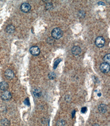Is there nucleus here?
<instances>
[{"instance_id": "nucleus-2", "label": "nucleus", "mask_w": 110, "mask_h": 126, "mask_svg": "<svg viewBox=\"0 0 110 126\" xmlns=\"http://www.w3.org/2000/svg\"><path fill=\"white\" fill-rule=\"evenodd\" d=\"M95 44L98 48H101L104 47L105 43V38L102 36L97 37L95 40Z\"/></svg>"}, {"instance_id": "nucleus-24", "label": "nucleus", "mask_w": 110, "mask_h": 126, "mask_svg": "<svg viewBox=\"0 0 110 126\" xmlns=\"http://www.w3.org/2000/svg\"></svg>"}, {"instance_id": "nucleus-21", "label": "nucleus", "mask_w": 110, "mask_h": 126, "mask_svg": "<svg viewBox=\"0 0 110 126\" xmlns=\"http://www.w3.org/2000/svg\"><path fill=\"white\" fill-rule=\"evenodd\" d=\"M98 5H104V6L106 5L104 3V2H99L98 3Z\"/></svg>"}, {"instance_id": "nucleus-12", "label": "nucleus", "mask_w": 110, "mask_h": 126, "mask_svg": "<svg viewBox=\"0 0 110 126\" xmlns=\"http://www.w3.org/2000/svg\"><path fill=\"white\" fill-rule=\"evenodd\" d=\"M33 94L35 97H39L42 95V92L40 90L36 89L33 92Z\"/></svg>"}, {"instance_id": "nucleus-4", "label": "nucleus", "mask_w": 110, "mask_h": 126, "mask_svg": "<svg viewBox=\"0 0 110 126\" xmlns=\"http://www.w3.org/2000/svg\"><path fill=\"white\" fill-rule=\"evenodd\" d=\"M29 51L32 55L36 56L39 55L40 50L39 48L37 46H33L30 48Z\"/></svg>"}, {"instance_id": "nucleus-23", "label": "nucleus", "mask_w": 110, "mask_h": 126, "mask_svg": "<svg viewBox=\"0 0 110 126\" xmlns=\"http://www.w3.org/2000/svg\"><path fill=\"white\" fill-rule=\"evenodd\" d=\"M97 95L98 96H99V97H100L101 96V94L99 93Z\"/></svg>"}, {"instance_id": "nucleus-22", "label": "nucleus", "mask_w": 110, "mask_h": 126, "mask_svg": "<svg viewBox=\"0 0 110 126\" xmlns=\"http://www.w3.org/2000/svg\"><path fill=\"white\" fill-rule=\"evenodd\" d=\"M99 126V124H95L93 125V126Z\"/></svg>"}, {"instance_id": "nucleus-18", "label": "nucleus", "mask_w": 110, "mask_h": 126, "mask_svg": "<svg viewBox=\"0 0 110 126\" xmlns=\"http://www.w3.org/2000/svg\"><path fill=\"white\" fill-rule=\"evenodd\" d=\"M24 103L27 105H30V102H29V99L28 98H27L24 101Z\"/></svg>"}, {"instance_id": "nucleus-15", "label": "nucleus", "mask_w": 110, "mask_h": 126, "mask_svg": "<svg viewBox=\"0 0 110 126\" xmlns=\"http://www.w3.org/2000/svg\"><path fill=\"white\" fill-rule=\"evenodd\" d=\"M66 124L65 121L62 119L59 120L57 122V126H65Z\"/></svg>"}, {"instance_id": "nucleus-10", "label": "nucleus", "mask_w": 110, "mask_h": 126, "mask_svg": "<svg viewBox=\"0 0 110 126\" xmlns=\"http://www.w3.org/2000/svg\"><path fill=\"white\" fill-rule=\"evenodd\" d=\"M15 31V27L12 25H9L6 26V31L9 34L13 33Z\"/></svg>"}, {"instance_id": "nucleus-1", "label": "nucleus", "mask_w": 110, "mask_h": 126, "mask_svg": "<svg viewBox=\"0 0 110 126\" xmlns=\"http://www.w3.org/2000/svg\"><path fill=\"white\" fill-rule=\"evenodd\" d=\"M52 37L55 39H58L61 38L63 35V31L59 27H56L52 31Z\"/></svg>"}, {"instance_id": "nucleus-6", "label": "nucleus", "mask_w": 110, "mask_h": 126, "mask_svg": "<svg viewBox=\"0 0 110 126\" xmlns=\"http://www.w3.org/2000/svg\"><path fill=\"white\" fill-rule=\"evenodd\" d=\"M72 54L75 56H77L81 53V49L80 47L78 46H74L71 49Z\"/></svg>"}, {"instance_id": "nucleus-11", "label": "nucleus", "mask_w": 110, "mask_h": 126, "mask_svg": "<svg viewBox=\"0 0 110 126\" xmlns=\"http://www.w3.org/2000/svg\"><path fill=\"white\" fill-rule=\"evenodd\" d=\"M9 88V85L6 82L3 81L0 83V89L2 91H6Z\"/></svg>"}, {"instance_id": "nucleus-5", "label": "nucleus", "mask_w": 110, "mask_h": 126, "mask_svg": "<svg viewBox=\"0 0 110 126\" xmlns=\"http://www.w3.org/2000/svg\"><path fill=\"white\" fill-rule=\"evenodd\" d=\"M21 11L25 13H27L30 11L31 7L30 5L28 3H23L20 7Z\"/></svg>"}, {"instance_id": "nucleus-20", "label": "nucleus", "mask_w": 110, "mask_h": 126, "mask_svg": "<svg viewBox=\"0 0 110 126\" xmlns=\"http://www.w3.org/2000/svg\"><path fill=\"white\" fill-rule=\"evenodd\" d=\"M76 111L75 110H74L73 111H72V118H73L74 117L75 115L76 114Z\"/></svg>"}, {"instance_id": "nucleus-17", "label": "nucleus", "mask_w": 110, "mask_h": 126, "mask_svg": "<svg viewBox=\"0 0 110 126\" xmlns=\"http://www.w3.org/2000/svg\"><path fill=\"white\" fill-rule=\"evenodd\" d=\"M87 108L86 107H84L81 108V113L83 114L86 113L87 112Z\"/></svg>"}, {"instance_id": "nucleus-14", "label": "nucleus", "mask_w": 110, "mask_h": 126, "mask_svg": "<svg viewBox=\"0 0 110 126\" xmlns=\"http://www.w3.org/2000/svg\"><path fill=\"white\" fill-rule=\"evenodd\" d=\"M56 77V74L55 72H51L49 73L48 75V78L50 80H54Z\"/></svg>"}, {"instance_id": "nucleus-13", "label": "nucleus", "mask_w": 110, "mask_h": 126, "mask_svg": "<svg viewBox=\"0 0 110 126\" xmlns=\"http://www.w3.org/2000/svg\"><path fill=\"white\" fill-rule=\"evenodd\" d=\"M103 60H104V62H106V63H108V64H110V53H108V54H106V55L104 56V57L103 58Z\"/></svg>"}, {"instance_id": "nucleus-9", "label": "nucleus", "mask_w": 110, "mask_h": 126, "mask_svg": "<svg viewBox=\"0 0 110 126\" xmlns=\"http://www.w3.org/2000/svg\"><path fill=\"white\" fill-rule=\"evenodd\" d=\"M6 77L8 79L11 80L14 77V73L12 70L8 69L5 72Z\"/></svg>"}, {"instance_id": "nucleus-19", "label": "nucleus", "mask_w": 110, "mask_h": 126, "mask_svg": "<svg viewBox=\"0 0 110 126\" xmlns=\"http://www.w3.org/2000/svg\"><path fill=\"white\" fill-rule=\"evenodd\" d=\"M2 123L3 124V125L5 126H8L9 125V122H8V121H7V120H3Z\"/></svg>"}, {"instance_id": "nucleus-3", "label": "nucleus", "mask_w": 110, "mask_h": 126, "mask_svg": "<svg viewBox=\"0 0 110 126\" xmlns=\"http://www.w3.org/2000/svg\"><path fill=\"white\" fill-rule=\"evenodd\" d=\"M100 69L103 73H107L110 71V65L106 62H103L100 65Z\"/></svg>"}, {"instance_id": "nucleus-8", "label": "nucleus", "mask_w": 110, "mask_h": 126, "mask_svg": "<svg viewBox=\"0 0 110 126\" xmlns=\"http://www.w3.org/2000/svg\"><path fill=\"white\" fill-rule=\"evenodd\" d=\"M1 98L5 101H8L11 98V95L10 92L5 91L2 95Z\"/></svg>"}, {"instance_id": "nucleus-7", "label": "nucleus", "mask_w": 110, "mask_h": 126, "mask_svg": "<svg viewBox=\"0 0 110 126\" xmlns=\"http://www.w3.org/2000/svg\"><path fill=\"white\" fill-rule=\"evenodd\" d=\"M108 106L105 104H101L99 106L98 109L99 113L105 114L108 111Z\"/></svg>"}, {"instance_id": "nucleus-16", "label": "nucleus", "mask_w": 110, "mask_h": 126, "mask_svg": "<svg viewBox=\"0 0 110 126\" xmlns=\"http://www.w3.org/2000/svg\"><path fill=\"white\" fill-rule=\"evenodd\" d=\"M62 61V59H58V60H57L56 61H55V62H54V65L53 66V69L54 70L56 69L57 67H58V65H59V63H60V62Z\"/></svg>"}]
</instances>
